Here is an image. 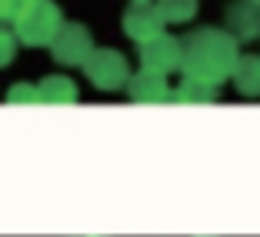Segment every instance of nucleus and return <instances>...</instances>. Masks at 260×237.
<instances>
[{
    "instance_id": "f257e3e1",
    "label": "nucleus",
    "mask_w": 260,
    "mask_h": 237,
    "mask_svg": "<svg viewBox=\"0 0 260 237\" xmlns=\"http://www.w3.org/2000/svg\"><path fill=\"white\" fill-rule=\"evenodd\" d=\"M240 61V44L223 27H197L184 37V67L180 74L187 80L217 87L234 77V67Z\"/></svg>"
},
{
    "instance_id": "f03ea898",
    "label": "nucleus",
    "mask_w": 260,
    "mask_h": 237,
    "mask_svg": "<svg viewBox=\"0 0 260 237\" xmlns=\"http://www.w3.org/2000/svg\"><path fill=\"white\" fill-rule=\"evenodd\" d=\"M63 31V14L54 0H27L14 20V34L27 47H50Z\"/></svg>"
},
{
    "instance_id": "7ed1b4c3",
    "label": "nucleus",
    "mask_w": 260,
    "mask_h": 237,
    "mask_svg": "<svg viewBox=\"0 0 260 237\" xmlns=\"http://www.w3.org/2000/svg\"><path fill=\"white\" fill-rule=\"evenodd\" d=\"M84 74L97 91H120V87L130 84V64L120 50L114 47H97L90 54V61L84 64Z\"/></svg>"
},
{
    "instance_id": "20e7f679",
    "label": "nucleus",
    "mask_w": 260,
    "mask_h": 237,
    "mask_svg": "<svg viewBox=\"0 0 260 237\" xmlns=\"http://www.w3.org/2000/svg\"><path fill=\"white\" fill-rule=\"evenodd\" d=\"M140 67L144 70H153V74H174V70L184 67V40L180 37H170L167 31L160 34V37L147 40V44H140Z\"/></svg>"
},
{
    "instance_id": "39448f33",
    "label": "nucleus",
    "mask_w": 260,
    "mask_h": 237,
    "mask_svg": "<svg viewBox=\"0 0 260 237\" xmlns=\"http://www.w3.org/2000/svg\"><path fill=\"white\" fill-rule=\"evenodd\" d=\"M93 50H97V47H93V37H90V31H87L84 23H63V31L57 34V40L50 44L54 61L63 64V67H84Z\"/></svg>"
},
{
    "instance_id": "423d86ee",
    "label": "nucleus",
    "mask_w": 260,
    "mask_h": 237,
    "mask_svg": "<svg viewBox=\"0 0 260 237\" xmlns=\"http://www.w3.org/2000/svg\"><path fill=\"white\" fill-rule=\"evenodd\" d=\"M120 23H123V34H127L130 40L147 44V40L160 37V34H164V23H167V20L160 17L157 4H130V7L123 10Z\"/></svg>"
},
{
    "instance_id": "0eeeda50",
    "label": "nucleus",
    "mask_w": 260,
    "mask_h": 237,
    "mask_svg": "<svg viewBox=\"0 0 260 237\" xmlns=\"http://www.w3.org/2000/svg\"><path fill=\"white\" fill-rule=\"evenodd\" d=\"M223 31L234 34L237 44H250L260 37V7L253 0H230L223 10Z\"/></svg>"
},
{
    "instance_id": "6e6552de",
    "label": "nucleus",
    "mask_w": 260,
    "mask_h": 237,
    "mask_svg": "<svg viewBox=\"0 0 260 237\" xmlns=\"http://www.w3.org/2000/svg\"><path fill=\"white\" fill-rule=\"evenodd\" d=\"M127 91L137 104H164V100H174V91H170L167 77L153 74V70H144V67H140V74L130 77Z\"/></svg>"
},
{
    "instance_id": "1a4fd4ad",
    "label": "nucleus",
    "mask_w": 260,
    "mask_h": 237,
    "mask_svg": "<svg viewBox=\"0 0 260 237\" xmlns=\"http://www.w3.org/2000/svg\"><path fill=\"white\" fill-rule=\"evenodd\" d=\"M230 80H234L237 94H244V97H260V54H240Z\"/></svg>"
},
{
    "instance_id": "9d476101",
    "label": "nucleus",
    "mask_w": 260,
    "mask_h": 237,
    "mask_svg": "<svg viewBox=\"0 0 260 237\" xmlns=\"http://www.w3.org/2000/svg\"><path fill=\"white\" fill-rule=\"evenodd\" d=\"M37 91H40V104H74L77 100V84L70 77H60V74L47 77Z\"/></svg>"
},
{
    "instance_id": "9b49d317",
    "label": "nucleus",
    "mask_w": 260,
    "mask_h": 237,
    "mask_svg": "<svg viewBox=\"0 0 260 237\" xmlns=\"http://www.w3.org/2000/svg\"><path fill=\"white\" fill-rule=\"evenodd\" d=\"M167 23H190L197 17V0H153Z\"/></svg>"
},
{
    "instance_id": "f8f14e48",
    "label": "nucleus",
    "mask_w": 260,
    "mask_h": 237,
    "mask_svg": "<svg viewBox=\"0 0 260 237\" xmlns=\"http://www.w3.org/2000/svg\"><path fill=\"white\" fill-rule=\"evenodd\" d=\"M174 100H180V104H210V100H217V87H207L184 77L180 87L174 91Z\"/></svg>"
},
{
    "instance_id": "ddd939ff",
    "label": "nucleus",
    "mask_w": 260,
    "mask_h": 237,
    "mask_svg": "<svg viewBox=\"0 0 260 237\" xmlns=\"http://www.w3.org/2000/svg\"><path fill=\"white\" fill-rule=\"evenodd\" d=\"M17 34L14 31H7L4 23H0V67H7V64H14V57H17Z\"/></svg>"
},
{
    "instance_id": "4468645a",
    "label": "nucleus",
    "mask_w": 260,
    "mask_h": 237,
    "mask_svg": "<svg viewBox=\"0 0 260 237\" xmlns=\"http://www.w3.org/2000/svg\"><path fill=\"white\" fill-rule=\"evenodd\" d=\"M7 100L10 104H40V91L30 84H17V87H10Z\"/></svg>"
},
{
    "instance_id": "2eb2a0df",
    "label": "nucleus",
    "mask_w": 260,
    "mask_h": 237,
    "mask_svg": "<svg viewBox=\"0 0 260 237\" xmlns=\"http://www.w3.org/2000/svg\"><path fill=\"white\" fill-rule=\"evenodd\" d=\"M23 4H27V0H0V23H14L17 20V14H20L23 10Z\"/></svg>"
},
{
    "instance_id": "dca6fc26",
    "label": "nucleus",
    "mask_w": 260,
    "mask_h": 237,
    "mask_svg": "<svg viewBox=\"0 0 260 237\" xmlns=\"http://www.w3.org/2000/svg\"><path fill=\"white\" fill-rule=\"evenodd\" d=\"M134 4H153V0H134Z\"/></svg>"
},
{
    "instance_id": "f3484780",
    "label": "nucleus",
    "mask_w": 260,
    "mask_h": 237,
    "mask_svg": "<svg viewBox=\"0 0 260 237\" xmlns=\"http://www.w3.org/2000/svg\"><path fill=\"white\" fill-rule=\"evenodd\" d=\"M253 4H257V7H260V0H253Z\"/></svg>"
}]
</instances>
